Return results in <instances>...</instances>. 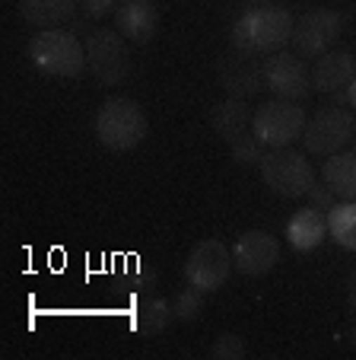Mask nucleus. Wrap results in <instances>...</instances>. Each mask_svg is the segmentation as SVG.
<instances>
[{
    "instance_id": "obj_1",
    "label": "nucleus",
    "mask_w": 356,
    "mask_h": 360,
    "mask_svg": "<svg viewBox=\"0 0 356 360\" xmlns=\"http://www.w3.org/2000/svg\"><path fill=\"white\" fill-rule=\"evenodd\" d=\"M293 26L296 20L289 16V10L270 7V4L251 7L229 29V45L242 48V51H255V55H274L289 45Z\"/></svg>"
},
{
    "instance_id": "obj_2",
    "label": "nucleus",
    "mask_w": 356,
    "mask_h": 360,
    "mask_svg": "<svg viewBox=\"0 0 356 360\" xmlns=\"http://www.w3.org/2000/svg\"><path fill=\"white\" fill-rule=\"evenodd\" d=\"M95 141L99 147H105L108 153H131L134 147H140L143 137L150 131V122L143 115V109L128 96H112L99 105L95 112Z\"/></svg>"
},
{
    "instance_id": "obj_3",
    "label": "nucleus",
    "mask_w": 356,
    "mask_h": 360,
    "mask_svg": "<svg viewBox=\"0 0 356 360\" xmlns=\"http://www.w3.org/2000/svg\"><path fill=\"white\" fill-rule=\"evenodd\" d=\"M29 58L48 77L77 80L86 70V45L67 29H39L29 39Z\"/></svg>"
},
{
    "instance_id": "obj_4",
    "label": "nucleus",
    "mask_w": 356,
    "mask_h": 360,
    "mask_svg": "<svg viewBox=\"0 0 356 360\" xmlns=\"http://www.w3.org/2000/svg\"><path fill=\"white\" fill-rule=\"evenodd\" d=\"M258 169H261L264 185L280 198H303L315 185V169H312L309 157L293 147H277L264 153Z\"/></svg>"
},
{
    "instance_id": "obj_5",
    "label": "nucleus",
    "mask_w": 356,
    "mask_h": 360,
    "mask_svg": "<svg viewBox=\"0 0 356 360\" xmlns=\"http://www.w3.org/2000/svg\"><path fill=\"white\" fill-rule=\"evenodd\" d=\"M356 137V112L343 105H322L303 131V143L312 157H334Z\"/></svg>"
},
{
    "instance_id": "obj_6",
    "label": "nucleus",
    "mask_w": 356,
    "mask_h": 360,
    "mask_svg": "<svg viewBox=\"0 0 356 360\" xmlns=\"http://www.w3.org/2000/svg\"><path fill=\"white\" fill-rule=\"evenodd\" d=\"M86 68L102 86H118L128 80L134 64L124 35L114 29H95L86 39Z\"/></svg>"
},
{
    "instance_id": "obj_7",
    "label": "nucleus",
    "mask_w": 356,
    "mask_h": 360,
    "mask_svg": "<svg viewBox=\"0 0 356 360\" xmlns=\"http://www.w3.org/2000/svg\"><path fill=\"white\" fill-rule=\"evenodd\" d=\"M305 124H309V118H305L303 105H296L289 99H274V102H264L261 109L255 112L251 134L264 147L277 150V147H289V143L303 141Z\"/></svg>"
},
{
    "instance_id": "obj_8",
    "label": "nucleus",
    "mask_w": 356,
    "mask_h": 360,
    "mask_svg": "<svg viewBox=\"0 0 356 360\" xmlns=\"http://www.w3.org/2000/svg\"><path fill=\"white\" fill-rule=\"evenodd\" d=\"M232 274V252L220 239H201L185 259V281L204 293L220 290Z\"/></svg>"
},
{
    "instance_id": "obj_9",
    "label": "nucleus",
    "mask_w": 356,
    "mask_h": 360,
    "mask_svg": "<svg viewBox=\"0 0 356 360\" xmlns=\"http://www.w3.org/2000/svg\"><path fill=\"white\" fill-rule=\"evenodd\" d=\"M343 32V16L337 10H309L305 16H299L293 26V51L299 58H322L324 51H331L337 41V35Z\"/></svg>"
},
{
    "instance_id": "obj_10",
    "label": "nucleus",
    "mask_w": 356,
    "mask_h": 360,
    "mask_svg": "<svg viewBox=\"0 0 356 360\" xmlns=\"http://www.w3.org/2000/svg\"><path fill=\"white\" fill-rule=\"evenodd\" d=\"M216 80L232 99H251L264 86V61L255 51L229 45L216 61Z\"/></svg>"
},
{
    "instance_id": "obj_11",
    "label": "nucleus",
    "mask_w": 356,
    "mask_h": 360,
    "mask_svg": "<svg viewBox=\"0 0 356 360\" xmlns=\"http://www.w3.org/2000/svg\"><path fill=\"white\" fill-rule=\"evenodd\" d=\"M264 86L274 96L289 102H299L309 96L312 89V77L309 68L299 55H286V51H274L264 58Z\"/></svg>"
},
{
    "instance_id": "obj_12",
    "label": "nucleus",
    "mask_w": 356,
    "mask_h": 360,
    "mask_svg": "<svg viewBox=\"0 0 356 360\" xmlns=\"http://www.w3.org/2000/svg\"><path fill=\"white\" fill-rule=\"evenodd\" d=\"M280 262V239L274 233L249 230L235 239L232 245V265L245 278H261Z\"/></svg>"
},
{
    "instance_id": "obj_13",
    "label": "nucleus",
    "mask_w": 356,
    "mask_h": 360,
    "mask_svg": "<svg viewBox=\"0 0 356 360\" xmlns=\"http://www.w3.org/2000/svg\"><path fill=\"white\" fill-rule=\"evenodd\" d=\"M114 29L134 45L153 41L159 29V7L156 0H118L114 7Z\"/></svg>"
},
{
    "instance_id": "obj_14",
    "label": "nucleus",
    "mask_w": 356,
    "mask_h": 360,
    "mask_svg": "<svg viewBox=\"0 0 356 360\" xmlns=\"http://www.w3.org/2000/svg\"><path fill=\"white\" fill-rule=\"evenodd\" d=\"M356 77V58L347 48H331L322 58H315L312 68V89L318 93H334V89H347Z\"/></svg>"
},
{
    "instance_id": "obj_15",
    "label": "nucleus",
    "mask_w": 356,
    "mask_h": 360,
    "mask_svg": "<svg viewBox=\"0 0 356 360\" xmlns=\"http://www.w3.org/2000/svg\"><path fill=\"white\" fill-rule=\"evenodd\" d=\"M328 239V214L318 207H303L296 211L286 224V243L296 252H312Z\"/></svg>"
},
{
    "instance_id": "obj_16",
    "label": "nucleus",
    "mask_w": 356,
    "mask_h": 360,
    "mask_svg": "<svg viewBox=\"0 0 356 360\" xmlns=\"http://www.w3.org/2000/svg\"><path fill=\"white\" fill-rule=\"evenodd\" d=\"M251 122H255V115H251L249 102L232 99V96H229L226 102H220V105H213V112H210V128H213L229 147L249 134Z\"/></svg>"
},
{
    "instance_id": "obj_17",
    "label": "nucleus",
    "mask_w": 356,
    "mask_h": 360,
    "mask_svg": "<svg viewBox=\"0 0 356 360\" xmlns=\"http://www.w3.org/2000/svg\"><path fill=\"white\" fill-rule=\"evenodd\" d=\"M80 0H16L20 16L32 29H58L74 16Z\"/></svg>"
},
{
    "instance_id": "obj_18",
    "label": "nucleus",
    "mask_w": 356,
    "mask_h": 360,
    "mask_svg": "<svg viewBox=\"0 0 356 360\" xmlns=\"http://www.w3.org/2000/svg\"><path fill=\"white\" fill-rule=\"evenodd\" d=\"M322 179L331 185L337 198L343 201H356V150H341L334 157H324Z\"/></svg>"
},
{
    "instance_id": "obj_19",
    "label": "nucleus",
    "mask_w": 356,
    "mask_h": 360,
    "mask_svg": "<svg viewBox=\"0 0 356 360\" xmlns=\"http://www.w3.org/2000/svg\"><path fill=\"white\" fill-rule=\"evenodd\" d=\"M328 236H334V243L341 249L356 252V201L334 204L328 211Z\"/></svg>"
},
{
    "instance_id": "obj_20",
    "label": "nucleus",
    "mask_w": 356,
    "mask_h": 360,
    "mask_svg": "<svg viewBox=\"0 0 356 360\" xmlns=\"http://www.w3.org/2000/svg\"><path fill=\"white\" fill-rule=\"evenodd\" d=\"M172 319H175L172 303H166V300H150V303L140 309V316H137V332H140L143 338H153V335L166 332V326Z\"/></svg>"
},
{
    "instance_id": "obj_21",
    "label": "nucleus",
    "mask_w": 356,
    "mask_h": 360,
    "mask_svg": "<svg viewBox=\"0 0 356 360\" xmlns=\"http://www.w3.org/2000/svg\"><path fill=\"white\" fill-rule=\"evenodd\" d=\"M204 309V290H197V287H182V290L175 293L172 300V316L178 322H195L197 316H201Z\"/></svg>"
},
{
    "instance_id": "obj_22",
    "label": "nucleus",
    "mask_w": 356,
    "mask_h": 360,
    "mask_svg": "<svg viewBox=\"0 0 356 360\" xmlns=\"http://www.w3.org/2000/svg\"><path fill=\"white\" fill-rule=\"evenodd\" d=\"M207 354H210V360H242L249 354V347H245V341L239 335L223 332V335H216V341L210 345Z\"/></svg>"
},
{
    "instance_id": "obj_23",
    "label": "nucleus",
    "mask_w": 356,
    "mask_h": 360,
    "mask_svg": "<svg viewBox=\"0 0 356 360\" xmlns=\"http://www.w3.org/2000/svg\"><path fill=\"white\" fill-rule=\"evenodd\" d=\"M261 147H264V143L249 131L242 141L232 143V160H235L239 166H258V163H261V157H264Z\"/></svg>"
},
{
    "instance_id": "obj_24",
    "label": "nucleus",
    "mask_w": 356,
    "mask_h": 360,
    "mask_svg": "<svg viewBox=\"0 0 356 360\" xmlns=\"http://www.w3.org/2000/svg\"><path fill=\"white\" fill-rule=\"evenodd\" d=\"M150 284V271H140V274H114V284L112 290L124 300H137V293Z\"/></svg>"
},
{
    "instance_id": "obj_25",
    "label": "nucleus",
    "mask_w": 356,
    "mask_h": 360,
    "mask_svg": "<svg viewBox=\"0 0 356 360\" xmlns=\"http://www.w3.org/2000/svg\"><path fill=\"white\" fill-rule=\"evenodd\" d=\"M334 191H331V185L328 182H324V179H322V182H315V185H312V188H309V204H312V207H318V211H331V207H334Z\"/></svg>"
},
{
    "instance_id": "obj_26",
    "label": "nucleus",
    "mask_w": 356,
    "mask_h": 360,
    "mask_svg": "<svg viewBox=\"0 0 356 360\" xmlns=\"http://www.w3.org/2000/svg\"><path fill=\"white\" fill-rule=\"evenodd\" d=\"M118 7V0H80V10L89 16V20H102L105 13Z\"/></svg>"
},
{
    "instance_id": "obj_27",
    "label": "nucleus",
    "mask_w": 356,
    "mask_h": 360,
    "mask_svg": "<svg viewBox=\"0 0 356 360\" xmlns=\"http://www.w3.org/2000/svg\"><path fill=\"white\" fill-rule=\"evenodd\" d=\"M347 306H350V313L356 316V268L350 271V278H347Z\"/></svg>"
},
{
    "instance_id": "obj_28",
    "label": "nucleus",
    "mask_w": 356,
    "mask_h": 360,
    "mask_svg": "<svg viewBox=\"0 0 356 360\" xmlns=\"http://www.w3.org/2000/svg\"><path fill=\"white\" fill-rule=\"evenodd\" d=\"M347 105L356 112V77H353V83L347 86Z\"/></svg>"
},
{
    "instance_id": "obj_29",
    "label": "nucleus",
    "mask_w": 356,
    "mask_h": 360,
    "mask_svg": "<svg viewBox=\"0 0 356 360\" xmlns=\"http://www.w3.org/2000/svg\"><path fill=\"white\" fill-rule=\"evenodd\" d=\"M347 338H350V347H353V351H356V322H353V328H350V335H347Z\"/></svg>"
},
{
    "instance_id": "obj_30",
    "label": "nucleus",
    "mask_w": 356,
    "mask_h": 360,
    "mask_svg": "<svg viewBox=\"0 0 356 360\" xmlns=\"http://www.w3.org/2000/svg\"><path fill=\"white\" fill-rule=\"evenodd\" d=\"M251 4H268V0H251Z\"/></svg>"
},
{
    "instance_id": "obj_31",
    "label": "nucleus",
    "mask_w": 356,
    "mask_h": 360,
    "mask_svg": "<svg viewBox=\"0 0 356 360\" xmlns=\"http://www.w3.org/2000/svg\"><path fill=\"white\" fill-rule=\"evenodd\" d=\"M353 141H356V137H353Z\"/></svg>"
}]
</instances>
